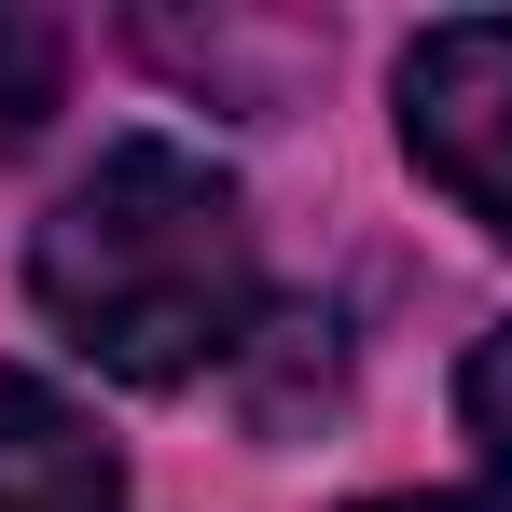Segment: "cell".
<instances>
[{"label":"cell","mask_w":512,"mask_h":512,"mask_svg":"<svg viewBox=\"0 0 512 512\" xmlns=\"http://www.w3.org/2000/svg\"><path fill=\"white\" fill-rule=\"evenodd\" d=\"M28 291H42V319L84 346L97 374L194 388L208 360L250 346V305H263L250 208H236V180L208 167V153H180V139H111L56 194V222L28 250Z\"/></svg>","instance_id":"6da1fadb"},{"label":"cell","mask_w":512,"mask_h":512,"mask_svg":"<svg viewBox=\"0 0 512 512\" xmlns=\"http://www.w3.org/2000/svg\"><path fill=\"white\" fill-rule=\"evenodd\" d=\"M402 153L457 222L512 236V14H457L402 56Z\"/></svg>","instance_id":"7a4b0ae2"},{"label":"cell","mask_w":512,"mask_h":512,"mask_svg":"<svg viewBox=\"0 0 512 512\" xmlns=\"http://www.w3.org/2000/svg\"><path fill=\"white\" fill-rule=\"evenodd\" d=\"M56 84H70V42H56L42 14H0V153L56 111Z\"/></svg>","instance_id":"277c9868"},{"label":"cell","mask_w":512,"mask_h":512,"mask_svg":"<svg viewBox=\"0 0 512 512\" xmlns=\"http://www.w3.org/2000/svg\"><path fill=\"white\" fill-rule=\"evenodd\" d=\"M374 512H457V499H374Z\"/></svg>","instance_id":"8992f818"},{"label":"cell","mask_w":512,"mask_h":512,"mask_svg":"<svg viewBox=\"0 0 512 512\" xmlns=\"http://www.w3.org/2000/svg\"><path fill=\"white\" fill-rule=\"evenodd\" d=\"M0 512H125V457L56 388L0 374Z\"/></svg>","instance_id":"3957f363"},{"label":"cell","mask_w":512,"mask_h":512,"mask_svg":"<svg viewBox=\"0 0 512 512\" xmlns=\"http://www.w3.org/2000/svg\"><path fill=\"white\" fill-rule=\"evenodd\" d=\"M457 402H471V443H485V471L512 485V319L471 346V388H457Z\"/></svg>","instance_id":"5b68a950"}]
</instances>
